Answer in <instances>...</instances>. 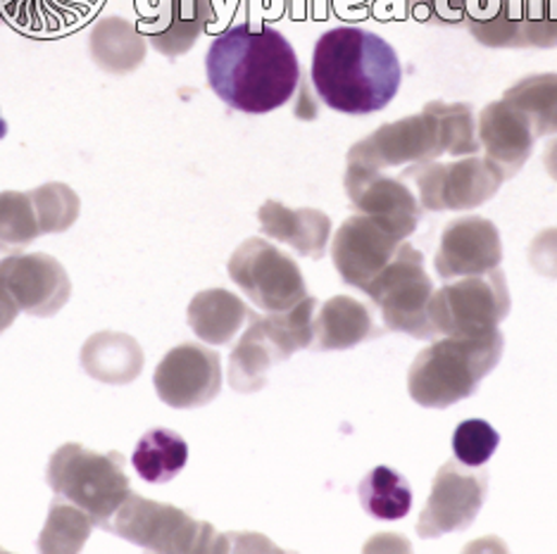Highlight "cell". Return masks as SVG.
<instances>
[{"label": "cell", "mask_w": 557, "mask_h": 554, "mask_svg": "<svg viewBox=\"0 0 557 554\" xmlns=\"http://www.w3.org/2000/svg\"><path fill=\"white\" fill-rule=\"evenodd\" d=\"M208 84L226 105L246 115H268L294 98L300 81L296 50L268 24H238L212 41Z\"/></svg>", "instance_id": "6da1fadb"}, {"label": "cell", "mask_w": 557, "mask_h": 554, "mask_svg": "<svg viewBox=\"0 0 557 554\" xmlns=\"http://www.w3.org/2000/svg\"><path fill=\"white\" fill-rule=\"evenodd\" d=\"M310 77L324 105L358 117L384 110L396 98L403 67L379 34L336 27L314 46Z\"/></svg>", "instance_id": "7a4b0ae2"}, {"label": "cell", "mask_w": 557, "mask_h": 554, "mask_svg": "<svg viewBox=\"0 0 557 554\" xmlns=\"http://www.w3.org/2000/svg\"><path fill=\"white\" fill-rule=\"evenodd\" d=\"M505 338L493 331L481 338L446 336L414 357L408 390L417 405L443 410L470 398L503 355Z\"/></svg>", "instance_id": "3957f363"}, {"label": "cell", "mask_w": 557, "mask_h": 554, "mask_svg": "<svg viewBox=\"0 0 557 554\" xmlns=\"http://www.w3.org/2000/svg\"><path fill=\"white\" fill-rule=\"evenodd\" d=\"M314 312L318 300L306 298L286 312H270L258 317L250 312L248 331L240 336L230 360V383L238 393H256L268 383L274 364L294 352L310 348L314 338Z\"/></svg>", "instance_id": "277c9868"}, {"label": "cell", "mask_w": 557, "mask_h": 554, "mask_svg": "<svg viewBox=\"0 0 557 554\" xmlns=\"http://www.w3.org/2000/svg\"><path fill=\"white\" fill-rule=\"evenodd\" d=\"M46 478L55 495L82 507L106 531L126 495L132 493L120 452L100 455L79 443H67L53 452Z\"/></svg>", "instance_id": "5b68a950"}, {"label": "cell", "mask_w": 557, "mask_h": 554, "mask_svg": "<svg viewBox=\"0 0 557 554\" xmlns=\"http://www.w3.org/2000/svg\"><path fill=\"white\" fill-rule=\"evenodd\" d=\"M510 312V291L505 274L462 276V281L448 284L434 291L429 300V324L434 333L481 338L498 331V324Z\"/></svg>", "instance_id": "8992f818"}, {"label": "cell", "mask_w": 557, "mask_h": 554, "mask_svg": "<svg viewBox=\"0 0 557 554\" xmlns=\"http://www.w3.org/2000/svg\"><path fill=\"white\" fill-rule=\"evenodd\" d=\"M108 531L150 552H208L218 547V531L210 524L194 519L180 507L146 500L134 490L112 516Z\"/></svg>", "instance_id": "52a82bcc"}, {"label": "cell", "mask_w": 557, "mask_h": 554, "mask_svg": "<svg viewBox=\"0 0 557 554\" xmlns=\"http://www.w3.org/2000/svg\"><path fill=\"white\" fill-rule=\"evenodd\" d=\"M364 293L382 310L388 331L410 333L414 338L436 336L429 324V300L434 284L424 272V257L410 243H400L394 260L367 284Z\"/></svg>", "instance_id": "ba28073f"}, {"label": "cell", "mask_w": 557, "mask_h": 554, "mask_svg": "<svg viewBox=\"0 0 557 554\" xmlns=\"http://www.w3.org/2000/svg\"><path fill=\"white\" fill-rule=\"evenodd\" d=\"M465 27L488 48H555L557 0H470Z\"/></svg>", "instance_id": "9c48e42d"}, {"label": "cell", "mask_w": 557, "mask_h": 554, "mask_svg": "<svg viewBox=\"0 0 557 554\" xmlns=\"http://www.w3.org/2000/svg\"><path fill=\"white\" fill-rule=\"evenodd\" d=\"M79 196L50 181L34 191L0 193V253H20L44 234H62L79 217Z\"/></svg>", "instance_id": "30bf717a"}, {"label": "cell", "mask_w": 557, "mask_h": 554, "mask_svg": "<svg viewBox=\"0 0 557 554\" xmlns=\"http://www.w3.org/2000/svg\"><path fill=\"white\" fill-rule=\"evenodd\" d=\"M420 193L422 210H474L498 193L503 172L486 158H462L458 162H417L400 174Z\"/></svg>", "instance_id": "8fae6325"}, {"label": "cell", "mask_w": 557, "mask_h": 554, "mask_svg": "<svg viewBox=\"0 0 557 554\" xmlns=\"http://www.w3.org/2000/svg\"><path fill=\"white\" fill-rule=\"evenodd\" d=\"M226 269L252 305L264 312H286L308 298L306 279L296 260L262 238H248L240 243Z\"/></svg>", "instance_id": "7c38bea8"}, {"label": "cell", "mask_w": 557, "mask_h": 554, "mask_svg": "<svg viewBox=\"0 0 557 554\" xmlns=\"http://www.w3.org/2000/svg\"><path fill=\"white\" fill-rule=\"evenodd\" d=\"M441 155H450V150L436 110L429 103L420 115L384 124L372 136L362 138L348 150V162L384 172L417 162H434Z\"/></svg>", "instance_id": "4fadbf2b"}, {"label": "cell", "mask_w": 557, "mask_h": 554, "mask_svg": "<svg viewBox=\"0 0 557 554\" xmlns=\"http://www.w3.org/2000/svg\"><path fill=\"white\" fill-rule=\"evenodd\" d=\"M488 493V471L465 467L462 462H448L436 471L432 495L417 521L420 538H441L465 531L484 505Z\"/></svg>", "instance_id": "5bb4252c"}, {"label": "cell", "mask_w": 557, "mask_h": 554, "mask_svg": "<svg viewBox=\"0 0 557 554\" xmlns=\"http://www.w3.org/2000/svg\"><path fill=\"white\" fill-rule=\"evenodd\" d=\"M153 381L164 405L174 410L202 407L222 390L220 355L206 345L182 343L162 357Z\"/></svg>", "instance_id": "9a60e30c"}, {"label": "cell", "mask_w": 557, "mask_h": 554, "mask_svg": "<svg viewBox=\"0 0 557 554\" xmlns=\"http://www.w3.org/2000/svg\"><path fill=\"white\" fill-rule=\"evenodd\" d=\"M344 184L356 210L370 214L400 241L414 234L422 217V205L400 176H388L379 169L348 162Z\"/></svg>", "instance_id": "2e32d148"}, {"label": "cell", "mask_w": 557, "mask_h": 554, "mask_svg": "<svg viewBox=\"0 0 557 554\" xmlns=\"http://www.w3.org/2000/svg\"><path fill=\"white\" fill-rule=\"evenodd\" d=\"M0 288L32 317H53L72 295L65 267L46 253L5 257L0 262Z\"/></svg>", "instance_id": "e0dca14e"}, {"label": "cell", "mask_w": 557, "mask_h": 554, "mask_svg": "<svg viewBox=\"0 0 557 554\" xmlns=\"http://www.w3.org/2000/svg\"><path fill=\"white\" fill-rule=\"evenodd\" d=\"M403 241L370 214L348 217L334 236L332 260L341 279L364 291L374 276L394 260Z\"/></svg>", "instance_id": "ac0fdd59"}, {"label": "cell", "mask_w": 557, "mask_h": 554, "mask_svg": "<svg viewBox=\"0 0 557 554\" xmlns=\"http://www.w3.org/2000/svg\"><path fill=\"white\" fill-rule=\"evenodd\" d=\"M500 262L503 243L496 224L484 217H462L443 229L434 267L441 279H455L488 274Z\"/></svg>", "instance_id": "d6986e66"}, {"label": "cell", "mask_w": 557, "mask_h": 554, "mask_svg": "<svg viewBox=\"0 0 557 554\" xmlns=\"http://www.w3.org/2000/svg\"><path fill=\"white\" fill-rule=\"evenodd\" d=\"M476 136L486 150V160L503 172L505 179H510L522 169L531 153H534V131H531L529 122L505 100H496V103L481 110Z\"/></svg>", "instance_id": "ffe728a7"}, {"label": "cell", "mask_w": 557, "mask_h": 554, "mask_svg": "<svg viewBox=\"0 0 557 554\" xmlns=\"http://www.w3.org/2000/svg\"><path fill=\"white\" fill-rule=\"evenodd\" d=\"M262 234L286 243L302 257L320 260L326 253L329 234H332V219L320 210H290L276 200H268L258 210Z\"/></svg>", "instance_id": "44dd1931"}, {"label": "cell", "mask_w": 557, "mask_h": 554, "mask_svg": "<svg viewBox=\"0 0 557 554\" xmlns=\"http://www.w3.org/2000/svg\"><path fill=\"white\" fill-rule=\"evenodd\" d=\"M212 20V0H164L158 15L144 22V32L162 55L180 58L194 48Z\"/></svg>", "instance_id": "7402d4cb"}, {"label": "cell", "mask_w": 557, "mask_h": 554, "mask_svg": "<svg viewBox=\"0 0 557 554\" xmlns=\"http://www.w3.org/2000/svg\"><path fill=\"white\" fill-rule=\"evenodd\" d=\"M82 364L96 381L124 386L138 379L144 369V350L132 336L103 331L88 338L82 350Z\"/></svg>", "instance_id": "603a6c76"}, {"label": "cell", "mask_w": 557, "mask_h": 554, "mask_svg": "<svg viewBox=\"0 0 557 554\" xmlns=\"http://www.w3.org/2000/svg\"><path fill=\"white\" fill-rule=\"evenodd\" d=\"M376 336L372 314L348 295L326 300L314 317L312 345L318 350H348Z\"/></svg>", "instance_id": "cb8c5ba5"}, {"label": "cell", "mask_w": 557, "mask_h": 554, "mask_svg": "<svg viewBox=\"0 0 557 554\" xmlns=\"http://www.w3.org/2000/svg\"><path fill=\"white\" fill-rule=\"evenodd\" d=\"M186 317L202 343L224 345L250 317V310L238 295L224 291V288H210L191 300Z\"/></svg>", "instance_id": "d4e9b609"}, {"label": "cell", "mask_w": 557, "mask_h": 554, "mask_svg": "<svg viewBox=\"0 0 557 554\" xmlns=\"http://www.w3.org/2000/svg\"><path fill=\"white\" fill-rule=\"evenodd\" d=\"M91 55L106 72L126 74L144 62L146 41L134 24L122 17H106L91 32Z\"/></svg>", "instance_id": "484cf974"}, {"label": "cell", "mask_w": 557, "mask_h": 554, "mask_svg": "<svg viewBox=\"0 0 557 554\" xmlns=\"http://www.w3.org/2000/svg\"><path fill=\"white\" fill-rule=\"evenodd\" d=\"M188 462L186 440L170 428H153L144 433L132 455L136 474L148 483H170Z\"/></svg>", "instance_id": "4316f807"}, {"label": "cell", "mask_w": 557, "mask_h": 554, "mask_svg": "<svg viewBox=\"0 0 557 554\" xmlns=\"http://www.w3.org/2000/svg\"><path fill=\"white\" fill-rule=\"evenodd\" d=\"M503 100L529 122L536 138L557 134V74H531L510 86Z\"/></svg>", "instance_id": "83f0119b"}, {"label": "cell", "mask_w": 557, "mask_h": 554, "mask_svg": "<svg viewBox=\"0 0 557 554\" xmlns=\"http://www.w3.org/2000/svg\"><path fill=\"white\" fill-rule=\"evenodd\" d=\"M360 505L382 521H398L412 509V488L405 476L388 467H374L360 483Z\"/></svg>", "instance_id": "f1b7e54d"}, {"label": "cell", "mask_w": 557, "mask_h": 554, "mask_svg": "<svg viewBox=\"0 0 557 554\" xmlns=\"http://www.w3.org/2000/svg\"><path fill=\"white\" fill-rule=\"evenodd\" d=\"M94 519L65 498L50 502L48 521L39 536L41 552H79L91 536Z\"/></svg>", "instance_id": "f546056e"}, {"label": "cell", "mask_w": 557, "mask_h": 554, "mask_svg": "<svg viewBox=\"0 0 557 554\" xmlns=\"http://www.w3.org/2000/svg\"><path fill=\"white\" fill-rule=\"evenodd\" d=\"M500 443V436L484 419H467L453 433L455 459L465 467H484Z\"/></svg>", "instance_id": "4dcf8cb0"}, {"label": "cell", "mask_w": 557, "mask_h": 554, "mask_svg": "<svg viewBox=\"0 0 557 554\" xmlns=\"http://www.w3.org/2000/svg\"><path fill=\"white\" fill-rule=\"evenodd\" d=\"M467 3L470 0H410V12L422 24L455 27V24L465 22Z\"/></svg>", "instance_id": "1f68e13d"}, {"label": "cell", "mask_w": 557, "mask_h": 554, "mask_svg": "<svg viewBox=\"0 0 557 554\" xmlns=\"http://www.w3.org/2000/svg\"><path fill=\"white\" fill-rule=\"evenodd\" d=\"M529 262L539 274L557 279V229L543 231L531 241Z\"/></svg>", "instance_id": "d6a6232c"}, {"label": "cell", "mask_w": 557, "mask_h": 554, "mask_svg": "<svg viewBox=\"0 0 557 554\" xmlns=\"http://www.w3.org/2000/svg\"><path fill=\"white\" fill-rule=\"evenodd\" d=\"M0 20L22 29H36L32 0H0Z\"/></svg>", "instance_id": "836d02e7"}, {"label": "cell", "mask_w": 557, "mask_h": 554, "mask_svg": "<svg viewBox=\"0 0 557 554\" xmlns=\"http://www.w3.org/2000/svg\"><path fill=\"white\" fill-rule=\"evenodd\" d=\"M17 312H20V307L15 305V300H12L3 291V288H0V333L10 329L12 322L17 319Z\"/></svg>", "instance_id": "e575fe53"}, {"label": "cell", "mask_w": 557, "mask_h": 554, "mask_svg": "<svg viewBox=\"0 0 557 554\" xmlns=\"http://www.w3.org/2000/svg\"><path fill=\"white\" fill-rule=\"evenodd\" d=\"M543 165H546L548 174L557 181V138L548 143L546 155H543Z\"/></svg>", "instance_id": "d590c367"}, {"label": "cell", "mask_w": 557, "mask_h": 554, "mask_svg": "<svg viewBox=\"0 0 557 554\" xmlns=\"http://www.w3.org/2000/svg\"><path fill=\"white\" fill-rule=\"evenodd\" d=\"M5 134H8V124H5V119H3V117H0V141H3Z\"/></svg>", "instance_id": "8d00e7d4"}]
</instances>
